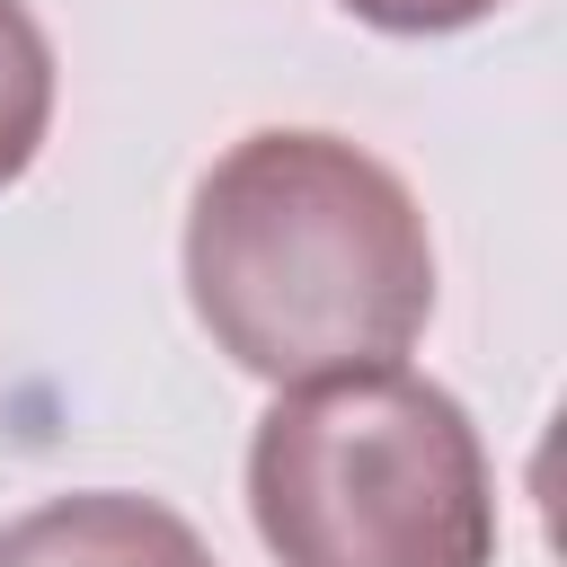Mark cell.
I'll use <instances>...</instances> for the list:
<instances>
[{
  "label": "cell",
  "instance_id": "obj_3",
  "mask_svg": "<svg viewBox=\"0 0 567 567\" xmlns=\"http://www.w3.org/2000/svg\"><path fill=\"white\" fill-rule=\"evenodd\" d=\"M0 567H221V558L159 496L89 487V496H44L35 514L0 523Z\"/></svg>",
  "mask_w": 567,
  "mask_h": 567
},
{
  "label": "cell",
  "instance_id": "obj_2",
  "mask_svg": "<svg viewBox=\"0 0 567 567\" xmlns=\"http://www.w3.org/2000/svg\"><path fill=\"white\" fill-rule=\"evenodd\" d=\"M248 514L284 567H496L478 425L399 363L284 390L248 443Z\"/></svg>",
  "mask_w": 567,
  "mask_h": 567
},
{
  "label": "cell",
  "instance_id": "obj_5",
  "mask_svg": "<svg viewBox=\"0 0 567 567\" xmlns=\"http://www.w3.org/2000/svg\"><path fill=\"white\" fill-rule=\"evenodd\" d=\"M346 9L381 35H452V27L496 18V0H346Z\"/></svg>",
  "mask_w": 567,
  "mask_h": 567
},
{
  "label": "cell",
  "instance_id": "obj_4",
  "mask_svg": "<svg viewBox=\"0 0 567 567\" xmlns=\"http://www.w3.org/2000/svg\"><path fill=\"white\" fill-rule=\"evenodd\" d=\"M53 124V44L27 0H0V186L27 177Z\"/></svg>",
  "mask_w": 567,
  "mask_h": 567
},
{
  "label": "cell",
  "instance_id": "obj_1",
  "mask_svg": "<svg viewBox=\"0 0 567 567\" xmlns=\"http://www.w3.org/2000/svg\"><path fill=\"white\" fill-rule=\"evenodd\" d=\"M186 301L257 381L399 363L434 319V239L390 159L346 133L266 124L186 204Z\"/></svg>",
  "mask_w": 567,
  "mask_h": 567
}]
</instances>
